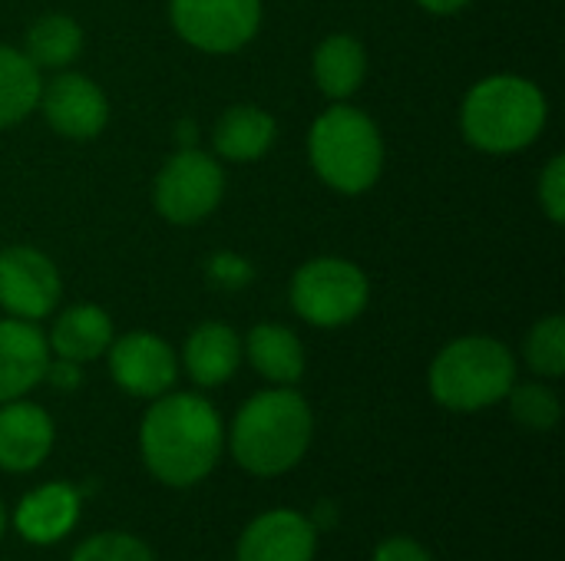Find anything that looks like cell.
<instances>
[{
	"label": "cell",
	"instance_id": "1",
	"mask_svg": "<svg viewBox=\"0 0 565 561\" xmlns=\"http://www.w3.org/2000/svg\"><path fill=\"white\" fill-rule=\"evenodd\" d=\"M225 427L202 393H162L139 423L146 470L172 489L199 486L222 460Z\"/></svg>",
	"mask_w": 565,
	"mask_h": 561
},
{
	"label": "cell",
	"instance_id": "2",
	"mask_svg": "<svg viewBox=\"0 0 565 561\" xmlns=\"http://www.w3.org/2000/svg\"><path fill=\"white\" fill-rule=\"evenodd\" d=\"M311 436L315 413L308 400L295 387H268L238 407L225 443L245 473L271 479L305 460Z\"/></svg>",
	"mask_w": 565,
	"mask_h": 561
},
{
	"label": "cell",
	"instance_id": "3",
	"mask_svg": "<svg viewBox=\"0 0 565 561\" xmlns=\"http://www.w3.org/2000/svg\"><path fill=\"white\" fill-rule=\"evenodd\" d=\"M550 122V99L530 76L490 73L477 79L460 106L463 139L487 155L530 149Z\"/></svg>",
	"mask_w": 565,
	"mask_h": 561
},
{
	"label": "cell",
	"instance_id": "4",
	"mask_svg": "<svg viewBox=\"0 0 565 561\" xmlns=\"http://www.w3.org/2000/svg\"><path fill=\"white\" fill-rule=\"evenodd\" d=\"M381 126L351 103H331L308 129V162L338 195H364L384 172Z\"/></svg>",
	"mask_w": 565,
	"mask_h": 561
},
{
	"label": "cell",
	"instance_id": "5",
	"mask_svg": "<svg viewBox=\"0 0 565 561\" xmlns=\"http://www.w3.org/2000/svg\"><path fill=\"white\" fill-rule=\"evenodd\" d=\"M516 384L513 350L490 334H467L440 347L427 370L430 397L450 413H480L507 400Z\"/></svg>",
	"mask_w": 565,
	"mask_h": 561
},
{
	"label": "cell",
	"instance_id": "6",
	"mask_svg": "<svg viewBox=\"0 0 565 561\" xmlns=\"http://www.w3.org/2000/svg\"><path fill=\"white\" fill-rule=\"evenodd\" d=\"M371 301V281L364 268L341 255H321L305 261L288 284V304L291 311L318 327V331H338L354 324Z\"/></svg>",
	"mask_w": 565,
	"mask_h": 561
},
{
	"label": "cell",
	"instance_id": "7",
	"mask_svg": "<svg viewBox=\"0 0 565 561\" xmlns=\"http://www.w3.org/2000/svg\"><path fill=\"white\" fill-rule=\"evenodd\" d=\"M225 198V169L212 152L199 145L172 152L152 182V205L169 225H199Z\"/></svg>",
	"mask_w": 565,
	"mask_h": 561
},
{
	"label": "cell",
	"instance_id": "8",
	"mask_svg": "<svg viewBox=\"0 0 565 561\" xmlns=\"http://www.w3.org/2000/svg\"><path fill=\"white\" fill-rule=\"evenodd\" d=\"M262 0H169L172 30L199 53L228 56L262 30Z\"/></svg>",
	"mask_w": 565,
	"mask_h": 561
},
{
	"label": "cell",
	"instance_id": "9",
	"mask_svg": "<svg viewBox=\"0 0 565 561\" xmlns=\"http://www.w3.org/2000/svg\"><path fill=\"white\" fill-rule=\"evenodd\" d=\"M63 298V278L53 258L33 245H7L0 251V308L17 321H46Z\"/></svg>",
	"mask_w": 565,
	"mask_h": 561
},
{
	"label": "cell",
	"instance_id": "10",
	"mask_svg": "<svg viewBox=\"0 0 565 561\" xmlns=\"http://www.w3.org/2000/svg\"><path fill=\"white\" fill-rule=\"evenodd\" d=\"M36 109L46 126L70 142H93L109 126V96L93 76L76 69H56L43 79Z\"/></svg>",
	"mask_w": 565,
	"mask_h": 561
},
{
	"label": "cell",
	"instance_id": "11",
	"mask_svg": "<svg viewBox=\"0 0 565 561\" xmlns=\"http://www.w3.org/2000/svg\"><path fill=\"white\" fill-rule=\"evenodd\" d=\"M106 364L113 384L136 400H156L169 393L179 380V354L166 337L152 331H129L122 337H113Z\"/></svg>",
	"mask_w": 565,
	"mask_h": 561
},
{
	"label": "cell",
	"instance_id": "12",
	"mask_svg": "<svg viewBox=\"0 0 565 561\" xmlns=\"http://www.w3.org/2000/svg\"><path fill=\"white\" fill-rule=\"evenodd\" d=\"M318 529L295 509H268L245 526L235 561H315Z\"/></svg>",
	"mask_w": 565,
	"mask_h": 561
},
{
	"label": "cell",
	"instance_id": "13",
	"mask_svg": "<svg viewBox=\"0 0 565 561\" xmlns=\"http://www.w3.org/2000/svg\"><path fill=\"white\" fill-rule=\"evenodd\" d=\"M56 443L53 417L40 407L23 400L0 403V470L3 473H33L46 463Z\"/></svg>",
	"mask_w": 565,
	"mask_h": 561
},
{
	"label": "cell",
	"instance_id": "14",
	"mask_svg": "<svg viewBox=\"0 0 565 561\" xmlns=\"http://www.w3.org/2000/svg\"><path fill=\"white\" fill-rule=\"evenodd\" d=\"M79 509H83V493L70 483H43L36 489H30L17 509H13V529L23 542L30 546H56L63 542L76 522H79Z\"/></svg>",
	"mask_w": 565,
	"mask_h": 561
},
{
	"label": "cell",
	"instance_id": "15",
	"mask_svg": "<svg viewBox=\"0 0 565 561\" xmlns=\"http://www.w3.org/2000/svg\"><path fill=\"white\" fill-rule=\"evenodd\" d=\"M50 364L46 334L33 321L0 317V403L23 400L43 384Z\"/></svg>",
	"mask_w": 565,
	"mask_h": 561
},
{
	"label": "cell",
	"instance_id": "16",
	"mask_svg": "<svg viewBox=\"0 0 565 561\" xmlns=\"http://www.w3.org/2000/svg\"><path fill=\"white\" fill-rule=\"evenodd\" d=\"M242 364H245L242 334L222 321H202L199 327H192L182 344V357H179V367L202 390L228 384Z\"/></svg>",
	"mask_w": 565,
	"mask_h": 561
},
{
	"label": "cell",
	"instance_id": "17",
	"mask_svg": "<svg viewBox=\"0 0 565 561\" xmlns=\"http://www.w3.org/2000/svg\"><path fill=\"white\" fill-rule=\"evenodd\" d=\"M275 139H278V122L268 109L255 103H235L212 126V155L218 162L248 165L265 159Z\"/></svg>",
	"mask_w": 565,
	"mask_h": 561
},
{
	"label": "cell",
	"instance_id": "18",
	"mask_svg": "<svg viewBox=\"0 0 565 561\" xmlns=\"http://www.w3.org/2000/svg\"><path fill=\"white\" fill-rule=\"evenodd\" d=\"M113 337H116L113 317L99 304H70L53 317L46 347H50V357H63L73 364H93V360L106 357Z\"/></svg>",
	"mask_w": 565,
	"mask_h": 561
},
{
	"label": "cell",
	"instance_id": "19",
	"mask_svg": "<svg viewBox=\"0 0 565 561\" xmlns=\"http://www.w3.org/2000/svg\"><path fill=\"white\" fill-rule=\"evenodd\" d=\"M311 76L324 99L348 103L367 79V50L351 33H331L315 46Z\"/></svg>",
	"mask_w": 565,
	"mask_h": 561
},
{
	"label": "cell",
	"instance_id": "20",
	"mask_svg": "<svg viewBox=\"0 0 565 561\" xmlns=\"http://www.w3.org/2000/svg\"><path fill=\"white\" fill-rule=\"evenodd\" d=\"M242 344L245 360L271 387H295L305 377V344L291 327L262 321L248 331V337H242Z\"/></svg>",
	"mask_w": 565,
	"mask_h": 561
},
{
	"label": "cell",
	"instance_id": "21",
	"mask_svg": "<svg viewBox=\"0 0 565 561\" xmlns=\"http://www.w3.org/2000/svg\"><path fill=\"white\" fill-rule=\"evenodd\" d=\"M83 26L70 13H43L26 26L23 53L33 60L36 69H70L83 53Z\"/></svg>",
	"mask_w": 565,
	"mask_h": 561
},
{
	"label": "cell",
	"instance_id": "22",
	"mask_svg": "<svg viewBox=\"0 0 565 561\" xmlns=\"http://www.w3.org/2000/svg\"><path fill=\"white\" fill-rule=\"evenodd\" d=\"M43 89V69L10 43H0V129L20 126L26 116L36 112Z\"/></svg>",
	"mask_w": 565,
	"mask_h": 561
},
{
	"label": "cell",
	"instance_id": "23",
	"mask_svg": "<svg viewBox=\"0 0 565 561\" xmlns=\"http://www.w3.org/2000/svg\"><path fill=\"white\" fill-rule=\"evenodd\" d=\"M523 357L526 367L540 380H559L565 374V317L563 314H546L540 317L526 341H523Z\"/></svg>",
	"mask_w": 565,
	"mask_h": 561
},
{
	"label": "cell",
	"instance_id": "24",
	"mask_svg": "<svg viewBox=\"0 0 565 561\" xmlns=\"http://www.w3.org/2000/svg\"><path fill=\"white\" fill-rule=\"evenodd\" d=\"M510 403V417L536 433H546L559 423L563 417V403L556 397V390L546 380H530V384H513V390L507 393Z\"/></svg>",
	"mask_w": 565,
	"mask_h": 561
},
{
	"label": "cell",
	"instance_id": "25",
	"mask_svg": "<svg viewBox=\"0 0 565 561\" xmlns=\"http://www.w3.org/2000/svg\"><path fill=\"white\" fill-rule=\"evenodd\" d=\"M70 561H156L152 549L129 532H99L73 549Z\"/></svg>",
	"mask_w": 565,
	"mask_h": 561
},
{
	"label": "cell",
	"instance_id": "26",
	"mask_svg": "<svg viewBox=\"0 0 565 561\" xmlns=\"http://www.w3.org/2000/svg\"><path fill=\"white\" fill-rule=\"evenodd\" d=\"M205 278L212 288L218 291H242L245 284L255 281V268L248 258H242L238 251H215L205 261Z\"/></svg>",
	"mask_w": 565,
	"mask_h": 561
},
{
	"label": "cell",
	"instance_id": "27",
	"mask_svg": "<svg viewBox=\"0 0 565 561\" xmlns=\"http://www.w3.org/2000/svg\"><path fill=\"white\" fill-rule=\"evenodd\" d=\"M536 195H540V208L546 212V218L553 225L565 222V155H553L540 179H536Z\"/></svg>",
	"mask_w": 565,
	"mask_h": 561
},
{
	"label": "cell",
	"instance_id": "28",
	"mask_svg": "<svg viewBox=\"0 0 565 561\" xmlns=\"http://www.w3.org/2000/svg\"><path fill=\"white\" fill-rule=\"evenodd\" d=\"M371 561H434V555L411 536H391L374 549Z\"/></svg>",
	"mask_w": 565,
	"mask_h": 561
},
{
	"label": "cell",
	"instance_id": "29",
	"mask_svg": "<svg viewBox=\"0 0 565 561\" xmlns=\"http://www.w3.org/2000/svg\"><path fill=\"white\" fill-rule=\"evenodd\" d=\"M43 384L63 393H73L83 384V364L63 360V357H50L46 370H43Z\"/></svg>",
	"mask_w": 565,
	"mask_h": 561
},
{
	"label": "cell",
	"instance_id": "30",
	"mask_svg": "<svg viewBox=\"0 0 565 561\" xmlns=\"http://www.w3.org/2000/svg\"><path fill=\"white\" fill-rule=\"evenodd\" d=\"M470 3L473 0H417V7L427 10V13H434V17H454V13L467 10Z\"/></svg>",
	"mask_w": 565,
	"mask_h": 561
},
{
	"label": "cell",
	"instance_id": "31",
	"mask_svg": "<svg viewBox=\"0 0 565 561\" xmlns=\"http://www.w3.org/2000/svg\"><path fill=\"white\" fill-rule=\"evenodd\" d=\"M7 522H10V519H7V509H3V503H0V539H3V532H7Z\"/></svg>",
	"mask_w": 565,
	"mask_h": 561
}]
</instances>
